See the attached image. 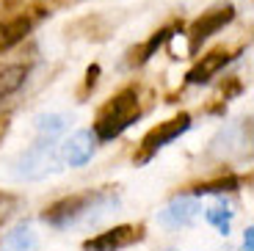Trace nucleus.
I'll return each instance as SVG.
<instances>
[{"label": "nucleus", "instance_id": "1", "mask_svg": "<svg viewBox=\"0 0 254 251\" xmlns=\"http://www.w3.org/2000/svg\"><path fill=\"white\" fill-rule=\"evenodd\" d=\"M116 207H119V193L114 188L83 190V193H72L66 199L56 201V204H50L42 213V221L56 226V229H66V226H75V224L97 221Z\"/></svg>", "mask_w": 254, "mask_h": 251}, {"label": "nucleus", "instance_id": "2", "mask_svg": "<svg viewBox=\"0 0 254 251\" xmlns=\"http://www.w3.org/2000/svg\"><path fill=\"white\" fill-rule=\"evenodd\" d=\"M61 169H64V157L56 138H39L33 146H28L25 152H19L14 157L8 174L19 182L22 180L36 182V180H47V177L58 174Z\"/></svg>", "mask_w": 254, "mask_h": 251}, {"label": "nucleus", "instance_id": "3", "mask_svg": "<svg viewBox=\"0 0 254 251\" xmlns=\"http://www.w3.org/2000/svg\"><path fill=\"white\" fill-rule=\"evenodd\" d=\"M141 113V100H138V88H125L108 105L100 111L94 122V138L97 141H114L119 138L127 127L138 119Z\"/></svg>", "mask_w": 254, "mask_h": 251}, {"label": "nucleus", "instance_id": "4", "mask_svg": "<svg viewBox=\"0 0 254 251\" xmlns=\"http://www.w3.org/2000/svg\"><path fill=\"white\" fill-rule=\"evenodd\" d=\"M188 127H190V116H188V113H180V116H174V119H169V122H163V125L152 127V130L144 135V141H141V152L135 155V163H146V160H149L158 149H163L166 144H172V141L180 138L183 132H188Z\"/></svg>", "mask_w": 254, "mask_h": 251}, {"label": "nucleus", "instance_id": "5", "mask_svg": "<svg viewBox=\"0 0 254 251\" xmlns=\"http://www.w3.org/2000/svg\"><path fill=\"white\" fill-rule=\"evenodd\" d=\"M235 17V8L232 6H224V8H213V11L202 14V17L190 25V33H188V50L190 53H199L204 39H210L216 31H221L224 25H229Z\"/></svg>", "mask_w": 254, "mask_h": 251}, {"label": "nucleus", "instance_id": "6", "mask_svg": "<svg viewBox=\"0 0 254 251\" xmlns=\"http://www.w3.org/2000/svg\"><path fill=\"white\" fill-rule=\"evenodd\" d=\"M199 213H202L199 196H177V199H172L158 213V221L166 226V229H180V226L193 224Z\"/></svg>", "mask_w": 254, "mask_h": 251}, {"label": "nucleus", "instance_id": "7", "mask_svg": "<svg viewBox=\"0 0 254 251\" xmlns=\"http://www.w3.org/2000/svg\"><path fill=\"white\" fill-rule=\"evenodd\" d=\"M141 229L135 226H114L108 232H100L97 238H89L83 243V251H119V249H127L133 246L135 240H141Z\"/></svg>", "mask_w": 254, "mask_h": 251}, {"label": "nucleus", "instance_id": "8", "mask_svg": "<svg viewBox=\"0 0 254 251\" xmlns=\"http://www.w3.org/2000/svg\"><path fill=\"white\" fill-rule=\"evenodd\" d=\"M94 132L91 130H77L75 135H69V138L61 144V157L64 163L72 166V169H80V166H86L91 160V155H94Z\"/></svg>", "mask_w": 254, "mask_h": 251}, {"label": "nucleus", "instance_id": "9", "mask_svg": "<svg viewBox=\"0 0 254 251\" xmlns=\"http://www.w3.org/2000/svg\"><path fill=\"white\" fill-rule=\"evenodd\" d=\"M232 61V56H227L224 50H216L210 53V56H204L202 61L193 66V69L185 75V83H190V86H199V83H207L213 75H218V72L227 66V63Z\"/></svg>", "mask_w": 254, "mask_h": 251}, {"label": "nucleus", "instance_id": "10", "mask_svg": "<svg viewBox=\"0 0 254 251\" xmlns=\"http://www.w3.org/2000/svg\"><path fill=\"white\" fill-rule=\"evenodd\" d=\"M36 246H39V238L31 224H17L0 240V251H33Z\"/></svg>", "mask_w": 254, "mask_h": 251}, {"label": "nucleus", "instance_id": "11", "mask_svg": "<svg viewBox=\"0 0 254 251\" xmlns=\"http://www.w3.org/2000/svg\"><path fill=\"white\" fill-rule=\"evenodd\" d=\"M28 77V66L25 63H8V66H0V102L6 97L17 94L19 88L25 86Z\"/></svg>", "mask_w": 254, "mask_h": 251}, {"label": "nucleus", "instance_id": "12", "mask_svg": "<svg viewBox=\"0 0 254 251\" xmlns=\"http://www.w3.org/2000/svg\"><path fill=\"white\" fill-rule=\"evenodd\" d=\"M31 31V19L28 17H17L8 22H0V53L11 50L14 44H19Z\"/></svg>", "mask_w": 254, "mask_h": 251}, {"label": "nucleus", "instance_id": "13", "mask_svg": "<svg viewBox=\"0 0 254 251\" xmlns=\"http://www.w3.org/2000/svg\"><path fill=\"white\" fill-rule=\"evenodd\" d=\"M33 127H36L42 138H58L69 127V116H64V113H39L33 119Z\"/></svg>", "mask_w": 254, "mask_h": 251}, {"label": "nucleus", "instance_id": "14", "mask_svg": "<svg viewBox=\"0 0 254 251\" xmlns=\"http://www.w3.org/2000/svg\"><path fill=\"white\" fill-rule=\"evenodd\" d=\"M232 215H235V210L227 207V204H218V207L204 210V218H207V224L216 226L218 235H224V238L229 235V224H232Z\"/></svg>", "mask_w": 254, "mask_h": 251}, {"label": "nucleus", "instance_id": "15", "mask_svg": "<svg viewBox=\"0 0 254 251\" xmlns=\"http://www.w3.org/2000/svg\"><path fill=\"white\" fill-rule=\"evenodd\" d=\"M241 182L235 177H221V180H213V182H204V185H196V188L190 190L193 196H207V193H229V190H238Z\"/></svg>", "mask_w": 254, "mask_h": 251}, {"label": "nucleus", "instance_id": "16", "mask_svg": "<svg viewBox=\"0 0 254 251\" xmlns=\"http://www.w3.org/2000/svg\"><path fill=\"white\" fill-rule=\"evenodd\" d=\"M169 36H172V31H169V28H163V31H158L152 39H149V42L144 44V47H141V53H138V58H135V63H146L149 58L155 56V50H158V47H160V44H163Z\"/></svg>", "mask_w": 254, "mask_h": 251}, {"label": "nucleus", "instance_id": "17", "mask_svg": "<svg viewBox=\"0 0 254 251\" xmlns=\"http://www.w3.org/2000/svg\"><path fill=\"white\" fill-rule=\"evenodd\" d=\"M19 207V196L14 193H0V226L6 224L8 218H11L14 213H17Z\"/></svg>", "mask_w": 254, "mask_h": 251}, {"label": "nucleus", "instance_id": "18", "mask_svg": "<svg viewBox=\"0 0 254 251\" xmlns=\"http://www.w3.org/2000/svg\"><path fill=\"white\" fill-rule=\"evenodd\" d=\"M241 251H254V226H246V232H243V249Z\"/></svg>", "mask_w": 254, "mask_h": 251}, {"label": "nucleus", "instance_id": "19", "mask_svg": "<svg viewBox=\"0 0 254 251\" xmlns=\"http://www.w3.org/2000/svg\"><path fill=\"white\" fill-rule=\"evenodd\" d=\"M97 75H100V66H91V69H89V77H86V83H89V86H94V83H97Z\"/></svg>", "mask_w": 254, "mask_h": 251}]
</instances>
